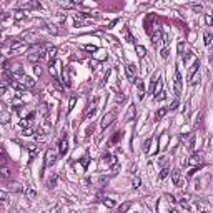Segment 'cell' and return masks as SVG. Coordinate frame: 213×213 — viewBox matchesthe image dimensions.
Listing matches in <instances>:
<instances>
[{
  "label": "cell",
  "instance_id": "6da1fadb",
  "mask_svg": "<svg viewBox=\"0 0 213 213\" xmlns=\"http://www.w3.org/2000/svg\"><path fill=\"white\" fill-rule=\"evenodd\" d=\"M115 118H117V112L115 110H110V112H107L103 115V118H102V122H100V126H102V130H105L107 126H110L113 122H115Z\"/></svg>",
  "mask_w": 213,
  "mask_h": 213
},
{
  "label": "cell",
  "instance_id": "7a4b0ae2",
  "mask_svg": "<svg viewBox=\"0 0 213 213\" xmlns=\"http://www.w3.org/2000/svg\"><path fill=\"white\" fill-rule=\"evenodd\" d=\"M57 153L53 152V148H48L45 152V163H44V168H48V166H53L55 162H57Z\"/></svg>",
  "mask_w": 213,
  "mask_h": 213
},
{
  "label": "cell",
  "instance_id": "3957f363",
  "mask_svg": "<svg viewBox=\"0 0 213 213\" xmlns=\"http://www.w3.org/2000/svg\"><path fill=\"white\" fill-rule=\"evenodd\" d=\"M173 85H175V93H177V97L178 95H181V90H183V78H181V73H180V70H175V80H173Z\"/></svg>",
  "mask_w": 213,
  "mask_h": 213
},
{
  "label": "cell",
  "instance_id": "277c9868",
  "mask_svg": "<svg viewBox=\"0 0 213 213\" xmlns=\"http://www.w3.org/2000/svg\"><path fill=\"white\" fill-rule=\"evenodd\" d=\"M8 72H10V75L14 77L15 80H22L23 77H25V73H23V68H22V65H12V67H8Z\"/></svg>",
  "mask_w": 213,
  "mask_h": 213
},
{
  "label": "cell",
  "instance_id": "5b68a950",
  "mask_svg": "<svg viewBox=\"0 0 213 213\" xmlns=\"http://www.w3.org/2000/svg\"><path fill=\"white\" fill-rule=\"evenodd\" d=\"M97 110H98V98H93V102L88 103V108H87V112H85V120L93 118L95 113H97Z\"/></svg>",
  "mask_w": 213,
  "mask_h": 213
},
{
  "label": "cell",
  "instance_id": "8992f818",
  "mask_svg": "<svg viewBox=\"0 0 213 213\" xmlns=\"http://www.w3.org/2000/svg\"><path fill=\"white\" fill-rule=\"evenodd\" d=\"M160 78H162V73H160V72H155V73H153L152 80H150V85H148V93H150V95L155 93L157 85H158V80H160Z\"/></svg>",
  "mask_w": 213,
  "mask_h": 213
},
{
  "label": "cell",
  "instance_id": "52a82bcc",
  "mask_svg": "<svg viewBox=\"0 0 213 213\" xmlns=\"http://www.w3.org/2000/svg\"><path fill=\"white\" fill-rule=\"evenodd\" d=\"M8 83H10V87L12 88H14V90L15 92H17V95H22L23 93V92H25V85H23V83H20V82H17V80H10V82H8Z\"/></svg>",
  "mask_w": 213,
  "mask_h": 213
},
{
  "label": "cell",
  "instance_id": "ba28073f",
  "mask_svg": "<svg viewBox=\"0 0 213 213\" xmlns=\"http://www.w3.org/2000/svg\"><path fill=\"white\" fill-rule=\"evenodd\" d=\"M172 181H173L175 187L180 188L183 185V178H181V172L180 170H173V173H172Z\"/></svg>",
  "mask_w": 213,
  "mask_h": 213
},
{
  "label": "cell",
  "instance_id": "9c48e42d",
  "mask_svg": "<svg viewBox=\"0 0 213 213\" xmlns=\"http://www.w3.org/2000/svg\"><path fill=\"white\" fill-rule=\"evenodd\" d=\"M67 152H68V140H67L65 137L60 140V143H58V155L62 157H65Z\"/></svg>",
  "mask_w": 213,
  "mask_h": 213
},
{
  "label": "cell",
  "instance_id": "30bf717a",
  "mask_svg": "<svg viewBox=\"0 0 213 213\" xmlns=\"http://www.w3.org/2000/svg\"><path fill=\"white\" fill-rule=\"evenodd\" d=\"M202 160H203L202 153H193L187 163H188V165H191V166H198V165H202Z\"/></svg>",
  "mask_w": 213,
  "mask_h": 213
},
{
  "label": "cell",
  "instance_id": "8fae6325",
  "mask_svg": "<svg viewBox=\"0 0 213 213\" xmlns=\"http://www.w3.org/2000/svg\"><path fill=\"white\" fill-rule=\"evenodd\" d=\"M125 73H126V77H128V80H132V82L137 78V70H135V67L132 65V63H126L125 65Z\"/></svg>",
  "mask_w": 213,
  "mask_h": 213
},
{
  "label": "cell",
  "instance_id": "7c38bea8",
  "mask_svg": "<svg viewBox=\"0 0 213 213\" xmlns=\"http://www.w3.org/2000/svg\"><path fill=\"white\" fill-rule=\"evenodd\" d=\"M57 53H58V48L57 47H50L48 45L47 47V55H48V58H50V67H53V62H55V58H57Z\"/></svg>",
  "mask_w": 213,
  "mask_h": 213
},
{
  "label": "cell",
  "instance_id": "4fadbf2b",
  "mask_svg": "<svg viewBox=\"0 0 213 213\" xmlns=\"http://www.w3.org/2000/svg\"><path fill=\"white\" fill-rule=\"evenodd\" d=\"M23 8L25 10H38V8H42V5L37 0H27L25 4H23Z\"/></svg>",
  "mask_w": 213,
  "mask_h": 213
},
{
  "label": "cell",
  "instance_id": "5bb4252c",
  "mask_svg": "<svg viewBox=\"0 0 213 213\" xmlns=\"http://www.w3.org/2000/svg\"><path fill=\"white\" fill-rule=\"evenodd\" d=\"M102 158H103V163H105L107 166H113L115 163H118V160H117L113 155H110L108 152H107V153H103V157H102Z\"/></svg>",
  "mask_w": 213,
  "mask_h": 213
},
{
  "label": "cell",
  "instance_id": "9a60e30c",
  "mask_svg": "<svg viewBox=\"0 0 213 213\" xmlns=\"http://www.w3.org/2000/svg\"><path fill=\"white\" fill-rule=\"evenodd\" d=\"M200 78H202V73H200V70H196V72H193L191 75H188V83H190L191 87H195L196 83L200 82Z\"/></svg>",
  "mask_w": 213,
  "mask_h": 213
},
{
  "label": "cell",
  "instance_id": "2e32d148",
  "mask_svg": "<svg viewBox=\"0 0 213 213\" xmlns=\"http://www.w3.org/2000/svg\"><path fill=\"white\" fill-rule=\"evenodd\" d=\"M135 85H137L138 98H140V100H143V98H145V87H143V82H141V78H135Z\"/></svg>",
  "mask_w": 213,
  "mask_h": 213
},
{
  "label": "cell",
  "instance_id": "e0dca14e",
  "mask_svg": "<svg viewBox=\"0 0 213 213\" xmlns=\"http://www.w3.org/2000/svg\"><path fill=\"white\" fill-rule=\"evenodd\" d=\"M23 193H25V196L29 200H35V196H37V191H35V188H33L32 185H27V187L23 188Z\"/></svg>",
  "mask_w": 213,
  "mask_h": 213
},
{
  "label": "cell",
  "instance_id": "ac0fdd59",
  "mask_svg": "<svg viewBox=\"0 0 213 213\" xmlns=\"http://www.w3.org/2000/svg\"><path fill=\"white\" fill-rule=\"evenodd\" d=\"M135 115H137V107L135 105H130L128 107V112H126V115H125V122H132V120L135 118Z\"/></svg>",
  "mask_w": 213,
  "mask_h": 213
},
{
  "label": "cell",
  "instance_id": "d6986e66",
  "mask_svg": "<svg viewBox=\"0 0 213 213\" xmlns=\"http://www.w3.org/2000/svg\"><path fill=\"white\" fill-rule=\"evenodd\" d=\"M10 175H12L10 166H8L7 163H2V165H0V177H2V178H8Z\"/></svg>",
  "mask_w": 213,
  "mask_h": 213
},
{
  "label": "cell",
  "instance_id": "ffe728a7",
  "mask_svg": "<svg viewBox=\"0 0 213 213\" xmlns=\"http://www.w3.org/2000/svg\"><path fill=\"white\" fill-rule=\"evenodd\" d=\"M62 82H63V85H67V87L72 85V82H70V75H68V68H67V67L62 68Z\"/></svg>",
  "mask_w": 213,
  "mask_h": 213
},
{
  "label": "cell",
  "instance_id": "44dd1931",
  "mask_svg": "<svg viewBox=\"0 0 213 213\" xmlns=\"http://www.w3.org/2000/svg\"><path fill=\"white\" fill-rule=\"evenodd\" d=\"M150 37H152V44H153V45H158V42H160V40H162V38H163V33H162V29H158V30H155V32H153V33H152V35H150Z\"/></svg>",
  "mask_w": 213,
  "mask_h": 213
},
{
  "label": "cell",
  "instance_id": "7402d4cb",
  "mask_svg": "<svg viewBox=\"0 0 213 213\" xmlns=\"http://www.w3.org/2000/svg\"><path fill=\"white\" fill-rule=\"evenodd\" d=\"M12 17H14V20H23V18L27 17V12L23 10V8H18V10H14Z\"/></svg>",
  "mask_w": 213,
  "mask_h": 213
},
{
  "label": "cell",
  "instance_id": "603a6c76",
  "mask_svg": "<svg viewBox=\"0 0 213 213\" xmlns=\"http://www.w3.org/2000/svg\"><path fill=\"white\" fill-rule=\"evenodd\" d=\"M22 83L25 85L27 88H33V87H35V80H33L32 77H29V75H25L22 78Z\"/></svg>",
  "mask_w": 213,
  "mask_h": 213
},
{
  "label": "cell",
  "instance_id": "cb8c5ba5",
  "mask_svg": "<svg viewBox=\"0 0 213 213\" xmlns=\"http://www.w3.org/2000/svg\"><path fill=\"white\" fill-rule=\"evenodd\" d=\"M122 33H123V37H125V40H126V42H128V44H133V42H135V38H133V35H132V33H130V30H128V27H125Z\"/></svg>",
  "mask_w": 213,
  "mask_h": 213
},
{
  "label": "cell",
  "instance_id": "d4e9b609",
  "mask_svg": "<svg viewBox=\"0 0 213 213\" xmlns=\"http://www.w3.org/2000/svg\"><path fill=\"white\" fill-rule=\"evenodd\" d=\"M102 203H103L107 208H115V202H113L112 198H107V196H105V198H102Z\"/></svg>",
  "mask_w": 213,
  "mask_h": 213
},
{
  "label": "cell",
  "instance_id": "484cf974",
  "mask_svg": "<svg viewBox=\"0 0 213 213\" xmlns=\"http://www.w3.org/2000/svg\"><path fill=\"white\" fill-rule=\"evenodd\" d=\"M105 58H107V52H105V50H97V53H95V60L102 62V60H105Z\"/></svg>",
  "mask_w": 213,
  "mask_h": 213
},
{
  "label": "cell",
  "instance_id": "4316f807",
  "mask_svg": "<svg viewBox=\"0 0 213 213\" xmlns=\"http://www.w3.org/2000/svg\"><path fill=\"white\" fill-rule=\"evenodd\" d=\"M58 4H60L63 8H73V7H75V4H73L72 0H60Z\"/></svg>",
  "mask_w": 213,
  "mask_h": 213
},
{
  "label": "cell",
  "instance_id": "83f0119b",
  "mask_svg": "<svg viewBox=\"0 0 213 213\" xmlns=\"http://www.w3.org/2000/svg\"><path fill=\"white\" fill-rule=\"evenodd\" d=\"M135 52H137V55H138L140 58H143L145 53H147V50H145L143 45H137V47H135Z\"/></svg>",
  "mask_w": 213,
  "mask_h": 213
},
{
  "label": "cell",
  "instance_id": "f1b7e54d",
  "mask_svg": "<svg viewBox=\"0 0 213 213\" xmlns=\"http://www.w3.org/2000/svg\"><path fill=\"white\" fill-rule=\"evenodd\" d=\"M75 18H95V15L88 12H80V14H75Z\"/></svg>",
  "mask_w": 213,
  "mask_h": 213
},
{
  "label": "cell",
  "instance_id": "f546056e",
  "mask_svg": "<svg viewBox=\"0 0 213 213\" xmlns=\"http://www.w3.org/2000/svg\"><path fill=\"white\" fill-rule=\"evenodd\" d=\"M190 8H191L193 12H196V14H202V12H203V5H202V4H191Z\"/></svg>",
  "mask_w": 213,
  "mask_h": 213
},
{
  "label": "cell",
  "instance_id": "4dcf8cb0",
  "mask_svg": "<svg viewBox=\"0 0 213 213\" xmlns=\"http://www.w3.org/2000/svg\"><path fill=\"white\" fill-rule=\"evenodd\" d=\"M8 190H10V191H23L17 181H14V183H8Z\"/></svg>",
  "mask_w": 213,
  "mask_h": 213
},
{
  "label": "cell",
  "instance_id": "1f68e13d",
  "mask_svg": "<svg viewBox=\"0 0 213 213\" xmlns=\"http://www.w3.org/2000/svg\"><path fill=\"white\" fill-rule=\"evenodd\" d=\"M122 137H123V132L118 130V132H115V135L112 137V140H110V141H112V143H117L118 140H122Z\"/></svg>",
  "mask_w": 213,
  "mask_h": 213
},
{
  "label": "cell",
  "instance_id": "d6a6232c",
  "mask_svg": "<svg viewBox=\"0 0 213 213\" xmlns=\"http://www.w3.org/2000/svg\"><path fill=\"white\" fill-rule=\"evenodd\" d=\"M181 57H183V62H185V63H188V62L191 60V57H193V53H191L190 50H185V52H183V55H181Z\"/></svg>",
  "mask_w": 213,
  "mask_h": 213
},
{
  "label": "cell",
  "instance_id": "836d02e7",
  "mask_svg": "<svg viewBox=\"0 0 213 213\" xmlns=\"http://www.w3.org/2000/svg\"><path fill=\"white\" fill-rule=\"evenodd\" d=\"M52 85H53V87L57 88L58 92H62V90H63V87L60 85V82H58V78H57V77H53V78H52Z\"/></svg>",
  "mask_w": 213,
  "mask_h": 213
},
{
  "label": "cell",
  "instance_id": "e575fe53",
  "mask_svg": "<svg viewBox=\"0 0 213 213\" xmlns=\"http://www.w3.org/2000/svg\"><path fill=\"white\" fill-rule=\"evenodd\" d=\"M168 173H170L168 166H163V168H162V172H160V180H165V178L168 177Z\"/></svg>",
  "mask_w": 213,
  "mask_h": 213
},
{
  "label": "cell",
  "instance_id": "d590c367",
  "mask_svg": "<svg viewBox=\"0 0 213 213\" xmlns=\"http://www.w3.org/2000/svg\"><path fill=\"white\" fill-rule=\"evenodd\" d=\"M55 185H57V177H53V175H52V177L48 178V181H47V188H53Z\"/></svg>",
  "mask_w": 213,
  "mask_h": 213
},
{
  "label": "cell",
  "instance_id": "8d00e7d4",
  "mask_svg": "<svg viewBox=\"0 0 213 213\" xmlns=\"http://www.w3.org/2000/svg\"><path fill=\"white\" fill-rule=\"evenodd\" d=\"M88 165H90V157L85 155V157L82 158V166H83V170H87V168H88Z\"/></svg>",
  "mask_w": 213,
  "mask_h": 213
},
{
  "label": "cell",
  "instance_id": "74e56055",
  "mask_svg": "<svg viewBox=\"0 0 213 213\" xmlns=\"http://www.w3.org/2000/svg\"><path fill=\"white\" fill-rule=\"evenodd\" d=\"M140 185H141V181H140V178L137 177V175H135L133 178H132V187L133 188H140Z\"/></svg>",
  "mask_w": 213,
  "mask_h": 213
},
{
  "label": "cell",
  "instance_id": "f35d334b",
  "mask_svg": "<svg viewBox=\"0 0 213 213\" xmlns=\"http://www.w3.org/2000/svg\"><path fill=\"white\" fill-rule=\"evenodd\" d=\"M166 112H168V108H162V110H158V112H157V115H155V118H157V120H162L163 117H165Z\"/></svg>",
  "mask_w": 213,
  "mask_h": 213
},
{
  "label": "cell",
  "instance_id": "ab89813d",
  "mask_svg": "<svg viewBox=\"0 0 213 213\" xmlns=\"http://www.w3.org/2000/svg\"><path fill=\"white\" fill-rule=\"evenodd\" d=\"M203 42H205V45L211 44V33H210V32H205V35H203Z\"/></svg>",
  "mask_w": 213,
  "mask_h": 213
},
{
  "label": "cell",
  "instance_id": "60d3db41",
  "mask_svg": "<svg viewBox=\"0 0 213 213\" xmlns=\"http://www.w3.org/2000/svg\"><path fill=\"white\" fill-rule=\"evenodd\" d=\"M188 150H190V152H191V150H193V148H195V135H191V137H190V140H188Z\"/></svg>",
  "mask_w": 213,
  "mask_h": 213
},
{
  "label": "cell",
  "instance_id": "b9f144b4",
  "mask_svg": "<svg viewBox=\"0 0 213 213\" xmlns=\"http://www.w3.org/2000/svg\"><path fill=\"white\" fill-rule=\"evenodd\" d=\"M158 95H155V100H158V102H162V100H165V97H166V92L165 90H162V92H157Z\"/></svg>",
  "mask_w": 213,
  "mask_h": 213
},
{
  "label": "cell",
  "instance_id": "7bdbcfd3",
  "mask_svg": "<svg viewBox=\"0 0 213 213\" xmlns=\"http://www.w3.org/2000/svg\"><path fill=\"white\" fill-rule=\"evenodd\" d=\"M177 50H178V53H180V55H183V52H185V44H183V40H180V42H178Z\"/></svg>",
  "mask_w": 213,
  "mask_h": 213
},
{
  "label": "cell",
  "instance_id": "ee69618b",
  "mask_svg": "<svg viewBox=\"0 0 213 213\" xmlns=\"http://www.w3.org/2000/svg\"><path fill=\"white\" fill-rule=\"evenodd\" d=\"M150 143H152V140H150V138H147V141L143 143V152H145V153L150 152Z\"/></svg>",
  "mask_w": 213,
  "mask_h": 213
},
{
  "label": "cell",
  "instance_id": "f6af8a7d",
  "mask_svg": "<svg viewBox=\"0 0 213 213\" xmlns=\"http://www.w3.org/2000/svg\"><path fill=\"white\" fill-rule=\"evenodd\" d=\"M130 206H132V202H125L123 205H120V211H126Z\"/></svg>",
  "mask_w": 213,
  "mask_h": 213
},
{
  "label": "cell",
  "instance_id": "bcb514c9",
  "mask_svg": "<svg viewBox=\"0 0 213 213\" xmlns=\"http://www.w3.org/2000/svg\"><path fill=\"white\" fill-rule=\"evenodd\" d=\"M7 198H8L7 191H4V190H2V191H0V202H2V203H5V202H7Z\"/></svg>",
  "mask_w": 213,
  "mask_h": 213
},
{
  "label": "cell",
  "instance_id": "7dc6e473",
  "mask_svg": "<svg viewBox=\"0 0 213 213\" xmlns=\"http://www.w3.org/2000/svg\"><path fill=\"white\" fill-rule=\"evenodd\" d=\"M75 103H77V98L72 97V98H70V102H68V112H72V108L75 107Z\"/></svg>",
  "mask_w": 213,
  "mask_h": 213
},
{
  "label": "cell",
  "instance_id": "c3c4849f",
  "mask_svg": "<svg viewBox=\"0 0 213 213\" xmlns=\"http://www.w3.org/2000/svg\"><path fill=\"white\" fill-rule=\"evenodd\" d=\"M205 23H206V25H211V23H213V17H211V15H210V14H206L205 15Z\"/></svg>",
  "mask_w": 213,
  "mask_h": 213
},
{
  "label": "cell",
  "instance_id": "681fc988",
  "mask_svg": "<svg viewBox=\"0 0 213 213\" xmlns=\"http://www.w3.org/2000/svg\"><path fill=\"white\" fill-rule=\"evenodd\" d=\"M48 32H50V33H55V35H57V33H60V30L57 29V25H48Z\"/></svg>",
  "mask_w": 213,
  "mask_h": 213
},
{
  "label": "cell",
  "instance_id": "f907efd6",
  "mask_svg": "<svg viewBox=\"0 0 213 213\" xmlns=\"http://www.w3.org/2000/svg\"><path fill=\"white\" fill-rule=\"evenodd\" d=\"M83 50H88V52H97L98 48L95 45H83Z\"/></svg>",
  "mask_w": 213,
  "mask_h": 213
},
{
  "label": "cell",
  "instance_id": "816d5d0a",
  "mask_svg": "<svg viewBox=\"0 0 213 213\" xmlns=\"http://www.w3.org/2000/svg\"><path fill=\"white\" fill-rule=\"evenodd\" d=\"M177 107H178V98H175V100H173V102H172V103L168 105V110H175V108H177Z\"/></svg>",
  "mask_w": 213,
  "mask_h": 213
},
{
  "label": "cell",
  "instance_id": "f5cc1de1",
  "mask_svg": "<svg viewBox=\"0 0 213 213\" xmlns=\"http://www.w3.org/2000/svg\"><path fill=\"white\" fill-rule=\"evenodd\" d=\"M32 133H33V128H30V126H27L25 130H23V135H25V137H30Z\"/></svg>",
  "mask_w": 213,
  "mask_h": 213
},
{
  "label": "cell",
  "instance_id": "db71d44e",
  "mask_svg": "<svg viewBox=\"0 0 213 213\" xmlns=\"http://www.w3.org/2000/svg\"><path fill=\"white\" fill-rule=\"evenodd\" d=\"M160 53H162V57H163V58H166V57H168V53H170V52H168V47H163Z\"/></svg>",
  "mask_w": 213,
  "mask_h": 213
},
{
  "label": "cell",
  "instance_id": "11a10c76",
  "mask_svg": "<svg viewBox=\"0 0 213 213\" xmlns=\"http://www.w3.org/2000/svg\"><path fill=\"white\" fill-rule=\"evenodd\" d=\"M117 23H118V20H117V18H115V20H112V22H110V23H108V25H107V30H112V29H113V27H115V25H117Z\"/></svg>",
  "mask_w": 213,
  "mask_h": 213
},
{
  "label": "cell",
  "instance_id": "9f6ffc18",
  "mask_svg": "<svg viewBox=\"0 0 213 213\" xmlns=\"http://www.w3.org/2000/svg\"><path fill=\"white\" fill-rule=\"evenodd\" d=\"M123 102H125V95L118 93L117 95V103H123Z\"/></svg>",
  "mask_w": 213,
  "mask_h": 213
},
{
  "label": "cell",
  "instance_id": "6f0895ef",
  "mask_svg": "<svg viewBox=\"0 0 213 213\" xmlns=\"http://www.w3.org/2000/svg\"><path fill=\"white\" fill-rule=\"evenodd\" d=\"M33 70H35L37 75H42V67L38 65V63H35V67H33Z\"/></svg>",
  "mask_w": 213,
  "mask_h": 213
},
{
  "label": "cell",
  "instance_id": "680465c9",
  "mask_svg": "<svg viewBox=\"0 0 213 213\" xmlns=\"http://www.w3.org/2000/svg\"><path fill=\"white\" fill-rule=\"evenodd\" d=\"M8 118H10V115H8L7 112L2 113V122H4V123H7V122H8Z\"/></svg>",
  "mask_w": 213,
  "mask_h": 213
},
{
  "label": "cell",
  "instance_id": "91938a15",
  "mask_svg": "<svg viewBox=\"0 0 213 213\" xmlns=\"http://www.w3.org/2000/svg\"><path fill=\"white\" fill-rule=\"evenodd\" d=\"M105 183H108V177H102L100 178V187H103Z\"/></svg>",
  "mask_w": 213,
  "mask_h": 213
},
{
  "label": "cell",
  "instance_id": "94428289",
  "mask_svg": "<svg viewBox=\"0 0 213 213\" xmlns=\"http://www.w3.org/2000/svg\"><path fill=\"white\" fill-rule=\"evenodd\" d=\"M160 162H162V166H166V158H165V157H162V158H160Z\"/></svg>",
  "mask_w": 213,
  "mask_h": 213
},
{
  "label": "cell",
  "instance_id": "6125c7cd",
  "mask_svg": "<svg viewBox=\"0 0 213 213\" xmlns=\"http://www.w3.org/2000/svg\"><path fill=\"white\" fill-rule=\"evenodd\" d=\"M72 2H73V4H75V5H78V4H82L83 0H72Z\"/></svg>",
  "mask_w": 213,
  "mask_h": 213
}]
</instances>
